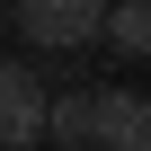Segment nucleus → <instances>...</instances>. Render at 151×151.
Masks as SVG:
<instances>
[{"label":"nucleus","mask_w":151,"mask_h":151,"mask_svg":"<svg viewBox=\"0 0 151 151\" xmlns=\"http://www.w3.org/2000/svg\"><path fill=\"white\" fill-rule=\"evenodd\" d=\"M98 18H107V0H18V36L36 53H80V45H98Z\"/></svg>","instance_id":"obj_1"},{"label":"nucleus","mask_w":151,"mask_h":151,"mask_svg":"<svg viewBox=\"0 0 151 151\" xmlns=\"http://www.w3.org/2000/svg\"><path fill=\"white\" fill-rule=\"evenodd\" d=\"M45 142V71L36 62H0V151Z\"/></svg>","instance_id":"obj_2"},{"label":"nucleus","mask_w":151,"mask_h":151,"mask_svg":"<svg viewBox=\"0 0 151 151\" xmlns=\"http://www.w3.org/2000/svg\"><path fill=\"white\" fill-rule=\"evenodd\" d=\"M89 151H151V98L89 89Z\"/></svg>","instance_id":"obj_3"},{"label":"nucleus","mask_w":151,"mask_h":151,"mask_svg":"<svg viewBox=\"0 0 151 151\" xmlns=\"http://www.w3.org/2000/svg\"><path fill=\"white\" fill-rule=\"evenodd\" d=\"M98 45H116L124 62H151V0H107V18H98Z\"/></svg>","instance_id":"obj_4"},{"label":"nucleus","mask_w":151,"mask_h":151,"mask_svg":"<svg viewBox=\"0 0 151 151\" xmlns=\"http://www.w3.org/2000/svg\"><path fill=\"white\" fill-rule=\"evenodd\" d=\"M45 133L89 151V89H62V98H45Z\"/></svg>","instance_id":"obj_5"},{"label":"nucleus","mask_w":151,"mask_h":151,"mask_svg":"<svg viewBox=\"0 0 151 151\" xmlns=\"http://www.w3.org/2000/svg\"><path fill=\"white\" fill-rule=\"evenodd\" d=\"M45 151H80V142H45Z\"/></svg>","instance_id":"obj_6"}]
</instances>
